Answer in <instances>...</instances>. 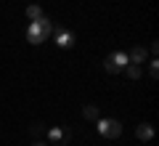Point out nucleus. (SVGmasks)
<instances>
[{"label": "nucleus", "instance_id": "nucleus-1", "mask_svg": "<svg viewBox=\"0 0 159 146\" xmlns=\"http://www.w3.org/2000/svg\"><path fill=\"white\" fill-rule=\"evenodd\" d=\"M51 35H53V24L48 21L45 16L37 19V21H32V24H29V29H27V40H29L32 45H40L43 40L51 37Z\"/></svg>", "mask_w": 159, "mask_h": 146}, {"label": "nucleus", "instance_id": "nucleus-2", "mask_svg": "<svg viewBox=\"0 0 159 146\" xmlns=\"http://www.w3.org/2000/svg\"><path fill=\"white\" fill-rule=\"evenodd\" d=\"M96 128H98V133L103 135V138H119L122 135V125L117 122V120H96Z\"/></svg>", "mask_w": 159, "mask_h": 146}, {"label": "nucleus", "instance_id": "nucleus-3", "mask_svg": "<svg viewBox=\"0 0 159 146\" xmlns=\"http://www.w3.org/2000/svg\"><path fill=\"white\" fill-rule=\"evenodd\" d=\"M127 53H122V51H117V53H111V56L103 61V69H106L109 74H117V72H122V69L127 67Z\"/></svg>", "mask_w": 159, "mask_h": 146}, {"label": "nucleus", "instance_id": "nucleus-4", "mask_svg": "<svg viewBox=\"0 0 159 146\" xmlns=\"http://www.w3.org/2000/svg\"><path fill=\"white\" fill-rule=\"evenodd\" d=\"M56 43H58V48H72L74 45V35L69 32V29H58L56 32Z\"/></svg>", "mask_w": 159, "mask_h": 146}, {"label": "nucleus", "instance_id": "nucleus-5", "mask_svg": "<svg viewBox=\"0 0 159 146\" xmlns=\"http://www.w3.org/2000/svg\"><path fill=\"white\" fill-rule=\"evenodd\" d=\"M135 135H138V141H151V138H154V128H151L148 122H141V125L135 128Z\"/></svg>", "mask_w": 159, "mask_h": 146}, {"label": "nucleus", "instance_id": "nucleus-6", "mask_svg": "<svg viewBox=\"0 0 159 146\" xmlns=\"http://www.w3.org/2000/svg\"><path fill=\"white\" fill-rule=\"evenodd\" d=\"M48 138H51V144H66L69 133H64L61 128H51V130H48Z\"/></svg>", "mask_w": 159, "mask_h": 146}, {"label": "nucleus", "instance_id": "nucleus-7", "mask_svg": "<svg viewBox=\"0 0 159 146\" xmlns=\"http://www.w3.org/2000/svg\"><path fill=\"white\" fill-rule=\"evenodd\" d=\"M127 61H130V64H138V67H141V64L146 61V51H143L141 45H138V48H133L130 56H127Z\"/></svg>", "mask_w": 159, "mask_h": 146}, {"label": "nucleus", "instance_id": "nucleus-8", "mask_svg": "<svg viewBox=\"0 0 159 146\" xmlns=\"http://www.w3.org/2000/svg\"><path fill=\"white\" fill-rule=\"evenodd\" d=\"M125 74L130 80H141V67H138V64H127L125 67Z\"/></svg>", "mask_w": 159, "mask_h": 146}, {"label": "nucleus", "instance_id": "nucleus-9", "mask_svg": "<svg viewBox=\"0 0 159 146\" xmlns=\"http://www.w3.org/2000/svg\"><path fill=\"white\" fill-rule=\"evenodd\" d=\"M27 16L32 19V21H37V19H43V8L40 6H27Z\"/></svg>", "mask_w": 159, "mask_h": 146}, {"label": "nucleus", "instance_id": "nucleus-10", "mask_svg": "<svg viewBox=\"0 0 159 146\" xmlns=\"http://www.w3.org/2000/svg\"><path fill=\"white\" fill-rule=\"evenodd\" d=\"M82 114H85V120H98V109L96 106H85Z\"/></svg>", "mask_w": 159, "mask_h": 146}, {"label": "nucleus", "instance_id": "nucleus-11", "mask_svg": "<svg viewBox=\"0 0 159 146\" xmlns=\"http://www.w3.org/2000/svg\"><path fill=\"white\" fill-rule=\"evenodd\" d=\"M148 77H151V80H157V77H159V61H157V59L151 61V69H148Z\"/></svg>", "mask_w": 159, "mask_h": 146}, {"label": "nucleus", "instance_id": "nucleus-12", "mask_svg": "<svg viewBox=\"0 0 159 146\" xmlns=\"http://www.w3.org/2000/svg\"><path fill=\"white\" fill-rule=\"evenodd\" d=\"M37 146H43V144H37Z\"/></svg>", "mask_w": 159, "mask_h": 146}]
</instances>
